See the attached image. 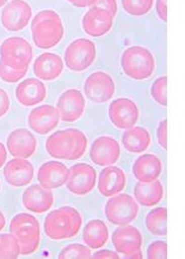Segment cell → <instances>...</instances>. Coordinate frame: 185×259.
I'll return each mask as SVG.
<instances>
[{
    "label": "cell",
    "instance_id": "f546056e",
    "mask_svg": "<svg viewBox=\"0 0 185 259\" xmlns=\"http://www.w3.org/2000/svg\"><path fill=\"white\" fill-rule=\"evenodd\" d=\"M21 255V248L17 239L11 233L0 234V259L18 258Z\"/></svg>",
    "mask_w": 185,
    "mask_h": 259
},
{
    "label": "cell",
    "instance_id": "d590c367",
    "mask_svg": "<svg viewBox=\"0 0 185 259\" xmlns=\"http://www.w3.org/2000/svg\"><path fill=\"white\" fill-rule=\"evenodd\" d=\"M157 140L164 149L167 148V121L163 119L157 128Z\"/></svg>",
    "mask_w": 185,
    "mask_h": 259
},
{
    "label": "cell",
    "instance_id": "7c38bea8",
    "mask_svg": "<svg viewBox=\"0 0 185 259\" xmlns=\"http://www.w3.org/2000/svg\"><path fill=\"white\" fill-rule=\"evenodd\" d=\"M140 111L133 99L117 98L109 106V118L117 129H129L137 123Z\"/></svg>",
    "mask_w": 185,
    "mask_h": 259
},
{
    "label": "cell",
    "instance_id": "1f68e13d",
    "mask_svg": "<svg viewBox=\"0 0 185 259\" xmlns=\"http://www.w3.org/2000/svg\"><path fill=\"white\" fill-rule=\"evenodd\" d=\"M92 252L91 248L87 247L86 245L81 244H71L64 247L60 253H59V258L61 259H86L91 258Z\"/></svg>",
    "mask_w": 185,
    "mask_h": 259
},
{
    "label": "cell",
    "instance_id": "8fae6325",
    "mask_svg": "<svg viewBox=\"0 0 185 259\" xmlns=\"http://www.w3.org/2000/svg\"><path fill=\"white\" fill-rule=\"evenodd\" d=\"M84 92L88 101L99 104L107 103L115 95V81L108 73L94 72L84 82Z\"/></svg>",
    "mask_w": 185,
    "mask_h": 259
},
{
    "label": "cell",
    "instance_id": "9c48e42d",
    "mask_svg": "<svg viewBox=\"0 0 185 259\" xmlns=\"http://www.w3.org/2000/svg\"><path fill=\"white\" fill-rule=\"evenodd\" d=\"M32 18V9L25 0H11L0 15L2 25L8 31H21Z\"/></svg>",
    "mask_w": 185,
    "mask_h": 259
},
{
    "label": "cell",
    "instance_id": "44dd1931",
    "mask_svg": "<svg viewBox=\"0 0 185 259\" xmlns=\"http://www.w3.org/2000/svg\"><path fill=\"white\" fill-rule=\"evenodd\" d=\"M64 60L55 53H43L38 55L32 66L35 77L44 81H53L58 79L64 72Z\"/></svg>",
    "mask_w": 185,
    "mask_h": 259
},
{
    "label": "cell",
    "instance_id": "60d3db41",
    "mask_svg": "<svg viewBox=\"0 0 185 259\" xmlns=\"http://www.w3.org/2000/svg\"><path fill=\"white\" fill-rule=\"evenodd\" d=\"M6 159H8V152H6L4 144H3V142H0V168L4 166Z\"/></svg>",
    "mask_w": 185,
    "mask_h": 259
},
{
    "label": "cell",
    "instance_id": "277c9868",
    "mask_svg": "<svg viewBox=\"0 0 185 259\" xmlns=\"http://www.w3.org/2000/svg\"><path fill=\"white\" fill-rule=\"evenodd\" d=\"M10 233L19 242L22 255H30L38 250L41 242V226L35 217L21 212L10 222Z\"/></svg>",
    "mask_w": 185,
    "mask_h": 259
},
{
    "label": "cell",
    "instance_id": "52a82bcc",
    "mask_svg": "<svg viewBox=\"0 0 185 259\" xmlns=\"http://www.w3.org/2000/svg\"><path fill=\"white\" fill-rule=\"evenodd\" d=\"M97 56V48L91 39L77 38L66 48L64 61L68 69L82 72L94 64Z\"/></svg>",
    "mask_w": 185,
    "mask_h": 259
},
{
    "label": "cell",
    "instance_id": "5bb4252c",
    "mask_svg": "<svg viewBox=\"0 0 185 259\" xmlns=\"http://www.w3.org/2000/svg\"><path fill=\"white\" fill-rule=\"evenodd\" d=\"M121 157V146L111 136H99L92 142L90 158L98 166H109L118 161Z\"/></svg>",
    "mask_w": 185,
    "mask_h": 259
},
{
    "label": "cell",
    "instance_id": "484cf974",
    "mask_svg": "<svg viewBox=\"0 0 185 259\" xmlns=\"http://www.w3.org/2000/svg\"><path fill=\"white\" fill-rule=\"evenodd\" d=\"M134 197L142 207H155L164 197L163 184L155 179L153 182H138L134 187Z\"/></svg>",
    "mask_w": 185,
    "mask_h": 259
},
{
    "label": "cell",
    "instance_id": "8992f818",
    "mask_svg": "<svg viewBox=\"0 0 185 259\" xmlns=\"http://www.w3.org/2000/svg\"><path fill=\"white\" fill-rule=\"evenodd\" d=\"M34 58L32 46L23 37H9L0 45V62L12 68L29 67Z\"/></svg>",
    "mask_w": 185,
    "mask_h": 259
},
{
    "label": "cell",
    "instance_id": "7a4b0ae2",
    "mask_svg": "<svg viewBox=\"0 0 185 259\" xmlns=\"http://www.w3.org/2000/svg\"><path fill=\"white\" fill-rule=\"evenodd\" d=\"M31 35L39 49L54 48L64 38V23L54 10H42L32 18Z\"/></svg>",
    "mask_w": 185,
    "mask_h": 259
},
{
    "label": "cell",
    "instance_id": "cb8c5ba5",
    "mask_svg": "<svg viewBox=\"0 0 185 259\" xmlns=\"http://www.w3.org/2000/svg\"><path fill=\"white\" fill-rule=\"evenodd\" d=\"M127 184V176L122 168L109 165L99 174L98 191L104 197H112L124 190Z\"/></svg>",
    "mask_w": 185,
    "mask_h": 259
},
{
    "label": "cell",
    "instance_id": "30bf717a",
    "mask_svg": "<svg viewBox=\"0 0 185 259\" xmlns=\"http://www.w3.org/2000/svg\"><path fill=\"white\" fill-rule=\"evenodd\" d=\"M97 182V171L91 165L79 162L68 168V179L66 182L68 191L77 196L90 194Z\"/></svg>",
    "mask_w": 185,
    "mask_h": 259
},
{
    "label": "cell",
    "instance_id": "7402d4cb",
    "mask_svg": "<svg viewBox=\"0 0 185 259\" xmlns=\"http://www.w3.org/2000/svg\"><path fill=\"white\" fill-rule=\"evenodd\" d=\"M47 97V88L37 78H28L16 88V99L23 106L41 104Z\"/></svg>",
    "mask_w": 185,
    "mask_h": 259
},
{
    "label": "cell",
    "instance_id": "d6a6232c",
    "mask_svg": "<svg viewBox=\"0 0 185 259\" xmlns=\"http://www.w3.org/2000/svg\"><path fill=\"white\" fill-rule=\"evenodd\" d=\"M166 86H167V78L165 77V75H163V77L155 79L151 88L152 98L154 99V102H157L158 104L161 106L167 105Z\"/></svg>",
    "mask_w": 185,
    "mask_h": 259
},
{
    "label": "cell",
    "instance_id": "4fadbf2b",
    "mask_svg": "<svg viewBox=\"0 0 185 259\" xmlns=\"http://www.w3.org/2000/svg\"><path fill=\"white\" fill-rule=\"evenodd\" d=\"M85 98L79 90L69 89L62 94L56 103V110L62 122L78 121L85 111Z\"/></svg>",
    "mask_w": 185,
    "mask_h": 259
},
{
    "label": "cell",
    "instance_id": "f6af8a7d",
    "mask_svg": "<svg viewBox=\"0 0 185 259\" xmlns=\"http://www.w3.org/2000/svg\"><path fill=\"white\" fill-rule=\"evenodd\" d=\"M9 0H0V9L4 8V6L6 5V3H8Z\"/></svg>",
    "mask_w": 185,
    "mask_h": 259
},
{
    "label": "cell",
    "instance_id": "8d00e7d4",
    "mask_svg": "<svg viewBox=\"0 0 185 259\" xmlns=\"http://www.w3.org/2000/svg\"><path fill=\"white\" fill-rule=\"evenodd\" d=\"M94 6L107 10V11L110 12L114 17L117 15V11H118L117 0H97Z\"/></svg>",
    "mask_w": 185,
    "mask_h": 259
},
{
    "label": "cell",
    "instance_id": "4dcf8cb0",
    "mask_svg": "<svg viewBox=\"0 0 185 259\" xmlns=\"http://www.w3.org/2000/svg\"><path fill=\"white\" fill-rule=\"evenodd\" d=\"M122 6L128 15L141 17L147 15L153 8L154 0H121Z\"/></svg>",
    "mask_w": 185,
    "mask_h": 259
},
{
    "label": "cell",
    "instance_id": "5b68a950",
    "mask_svg": "<svg viewBox=\"0 0 185 259\" xmlns=\"http://www.w3.org/2000/svg\"><path fill=\"white\" fill-rule=\"evenodd\" d=\"M122 71L133 80H146L155 69V59L151 51L141 46L127 48L121 56Z\"/></svg>",
    "mask_w": 185,
    "mask_h": 259
},
{
    "label": "cell",
    "instance_id": "836d02e7",
    "mask_svg": "<svg viewBox=\"0 0 185 259\" xmlns=\"http://www.w3.org/2000/svg\"><path fill=\"white\" fill-rule=\"evenodd\" d=\"M29 67L25 68H12L6 66L3 62H0V79L3 81L9 82V84H15L22 80L23 77H25L26 72H28Z\"/></svg>",
    "mask_w": 185,
    "mask_h": 259
},
{
    "label": "cell",
    "instance_id": "603a6c76",
    "mask_svg": "<svg viewBox=\"0 0 185 259\" xmlns=\"http://www.w3.org/2000/svg\"><path fill=\"white\" fill-rule=\"evenodd\" d=\"M37 179L39 185L48 190L61 188L68 179V168L64 162L47 161L38 168Z\"/></svg>",
    "mask_w": 185,
    "mask_h": 259
},
{
    "label": "cell",
    "instance_id": "ab89813d",
    "mask_svg": "<svg viewBox=\"0 0 185 259\" xmlns=\"http://www.w3.org/2000/svg\"><path fill=\"white\" fill-rule=\"evenodd\" d=\"M91 258H94V259H99V258L101 259H103V258L117 259V258H120V254H118L117 252L111 251V250H101V251L95 252V253L91 255Z\"/></svg>",
    "mask_w": 185,
    "mask_h": 259
},
{
    "label": "cell",
    "instance_id": "74e56055",
    "mask_svg": "<svg viewBox=\"0 0 185 259\" xmlns=\"http://www.w3.org/2000/svg\"><path fill=\"white\" fill-rule=\"evenodd\" d=\"M10 110V97L4 89L0 88V118L4 117Z\"/></svg>",
    "mask_w": 185,
    "mask_h": 259
},
{
    "label": "cell",
    "instance_id": "d4e9b609",
    "mask_svg": "<svg viewBox=\"0 0 185 259\" xmlns=\"http://www.w3.org/2000/svg\"><path fill=\"white\" fill-rule=\"evenodd\" d=\"M161 171L163 162L155 154H142L133 165V175L137 182H153L160 177Z\"/></svg>",
    "mask_w": 185,
    "mask_h": 259
},
{
    "label": "cell",
    "instance_id": "e575fe53",
    "mask_svg": "<svg viewBox=\"0 0 185 259\" xmlns=\"http://www.w3.org/2000/svg\"><path fill=\"white\" fill-rule=\"evenodd\" d=\"M147 257L150 259H164L167 258V244L166 241H153L147 248Z\"/></svg>",
    "mask_w": 185,
    "mask_h": 259
},
{
    "label": "cell",
    "instance_id": "2e32d148",
    "mask_svg": "<svg viewBox=\"0 0 185 259\" xmlns=\"http://www.w3.org/2000/svg\"><path fill=\"white\" fill-rule=\"evenodd\" d=\"M9 153L15 158L28 159L35 154L37 148L36 136L25 128H18L11 132L6 140Z\"/></svg>",
    "mask_w": 185,
    "mask_h": 259
},
{
    "label": "cell",
    "instance_id": "ac0fdd59",
    "mask_svg": "<svg viewBox=\"0 0 185 259\" xmlns=\"http://www.w3.org/2000/svg\"><path fill=\"white\" fill-rule=\"evenodd\" d=\"M111 241L117 253L125 257L136 251H141L142 234L134 226L124 225L115 230Z\"/></svg>",
    "mask_w": 185,
    "mask_h": 259
},
{
    "label": "cell",
    "instance_id": "83f0119b",
    "mask_svg": "<svg viewBox=\"0 0 185 259\" xmlns=\"http://www.w3.org/2000/svg\"><path fill=\"white\" fill-rule=\"evenodd\" d=\"M82 240L91 250L104 247L109 241L108 226L99 219L88 221L82 230Z\"/></svg>",
    "mask_w": 185,
    "mask_h": 259
},
{
    "label": "cell",
    "instance_id": "ffe728a7",
    "mask_svg": "<svg viewBox=\"0 0 185 259\" xmlns=\"http://www.w3.org/2000/svg\"><path fill=\"white\" fill-rule=\"evenodd\" d=\"M22 202L26 210L35 214H43L51 210L54 204V195L51 190L42 188L39 184H32L23 192Z\"/></svg>",
    "mask_w": 185,
    "mask_h": 259
},
{
    "label": "cell",
    "instance_id": "7bdbcfd3",
    "mask_svg": "<svg viewBox=\"0 0 185 259\" xmlns=\"http://www.w3.org/2000/svg\"><path fill=\"white\" fill-rule=\"evenodd\" d=\"M124 258H129V259H141L142 258V252L141 251H136L134 253H130L128 255H125Z\"/></svg>",
    "mask_w": 185,
    "mask_h": 259
},
{
    "label": "cell",
    "instance_id": "e0dca14e",
    "mask_svg": "<svg viewBox=\"0 0 185 259\" xmlns=\"http://www.w3.org/2000/svg\"><path fill=\"white\" fill-rule=\"evenodd\" d=\"M60 117L58 110L52 105H39L32 109L28 116V124L36 134L45 135L59 125Z\"/></svg>",
    "mask_w": 185,
    "mask_h": 259
},
{
    "label": "cell",
    "instance_id": "d6986e66",
    "mask_svg": "<svg viewBox=\"0 0 185 259\" xmlns=\"http://www.w3.org/2000/svg\"><path fill=\"white\" fill-rule=\"evenodd\" d=\"M34 166L29 160L16 158L6 162L4 166V178L11 187L22 188L30 184L34 179Z\"/></svg>",
    "mask_w": 185,
    "mask_h": 259
},
{
    "label": "cell",
    "instance_id": "b9f144b4",
    "mask_svg": "<svg viewBox=\"0 0 185 259\" xmlns=\"http://www.w3.org/2000/svg\"><path fill=\"white\" fill-rule=\"evenodd\" d=\"M96 2H97V0H79L74 6L75 8H80V9L91 8V6H94L96 4Z\"/></svg>",
    "mask_w": 185,
    "mask_h": 259
},
{
    "label": "cell",
    "instance_id": "f35d334b",
    "mask_svg": "<svg viewBox=\"0 0 185 259\" xmlns=\"http://www.w3.org/2000/svg\"><path fill=\"white\" fill-rule=\"evenodd\" d=\"M155 11H157L158 17L163 23L167 22V6L166 0H157L155 3Z\"/></svg>",
    "mask_w": 185,
    "mask_h": 259
},
{
    "label": "cell",
    "instance_id": "f1b7e54d",
    "mask_svg": "<svg viewBox=\"0 0 185 259\" xmlns=\"http://www.w3.org/2000/svg\"><path fill=\"white\" fill-rule=\"evenodd\" d=\"M167 210L164 207L154 208L146 217V227L153 235L165 237L167 234Z\"/></svg>",
    "mask_w": 185,
    "mask_h": 259
},
{
    "label": "cell",
    "instance_id": "3957f363",
    "mask_svg": "<svg viewBox=\"0 0 185 259\" xmlns=\"http://www.w3.org/2000/svg\"><path fill=\"white\" fill-rule=\"evenodd\" d=\"M82 218L77 209L69 205L52 210L44 219V233L52 240H66L77 237Z\"/></svg>",
    "mask_w": 185,
    "mask_h": 259
},
{
    "label": "cell",
    "instance_id": "ee69618b",
    "mask_svg": "<svg viewBox=\"0 0 185 259\" xmlns=\"http://www.w3.org/2000/svg\"><path fill=\"white\" fill-rule=\"evenodd\" d=\"M5 225H6V220H5V217L4 214H3V211L0 210V232L5 228Z\"/></svg>",
    "mask_w": 185,
    "mask_h": 259
},
{
    "label": "cell",
    "instance_id": "6da1fadb",
    "mask_svg": "<svg viewBox=\"0 0 185 259\" xmlns=\"http://www.w3.org/2000/svg\"><path fill=\"white\" fill-rule=\"evenodd\" d=\"M87 138L77 128H67L48 136L45 149L53 158L61 160H78L85 154Z\"/></svg>",
    "mask_w": 185,
    "mask_h": 259
},
{
    "label": "cell",
    "instance_id": "7dc6e473",
    "mask_svg": "<svg viewBox=\"0 0 185 259\" xmlns=\"http://www.w3.org/2000/svg\"><path fill=\"white\" fill-rule=\"evenodd\" d=\"M0 188H2V185H0Z\"/></svg>",
    "mask_w": 185,
    "mask_h": 259
},
{
    "label": "cell",
    "instance_id": "4316f807",
    "mask_svg": "<svg viewBox=\"0 0 185 259\" xmlns=\"http://www.w3.org/2000/svg\"><path fill=\"white\" fill-rule=\"evenodd\" d=\"M151 134L144 127H131L122 134V145L130 153H144L151 146Z\"/></svg>",
    "mask_w": 185,
    "mask_h": 259
},
{
    "label": "cell",
    "instance_id": "ba28073f",
    "mask_svg": "<svg viewBox=\"0 0 185 259\" xmlns=\"http://www.w3.org/2000/svg\"><path fill=\"white\" fill-rule=\"evenodd\" d=\"M137 202L128 194L112 196L105 204V217L112 225H129L137 218Z\"/></svg>",
    "mask_w": 185,
    "mask_h": 259
},
{
    "label": "cell",
    "instance_id": "9a60e30c",
    "mask_svg": "<svg viewBox=\"0 0 185 259\" xmlns=\"http://www.w3.org/2000/svg\"><path fill=\"white\" fill-rule=\"evenodd\" d=\"M82 29L91 37H102L107 35L114 25V16L107 10L91 6L82 17Z\"/></svg>",
    "mask_w": 185,
    "mask_h": 259
},
{
    "label": "cell",
    "instance_id": "bcb514c9",
    "mask_svg": "<svg viewBox=\"0 0 185 259\" xmlns=\"http://www.w3.org/2000/svg\"><path fill=\"white\" fill-rule=\"evenodd\" d=\"M66 2H68L69 4H72V5H75L79 2V0H66Z\"/></svg>",
    "mask_w": 185,
    "mask_h": 259
}]
</instances>
